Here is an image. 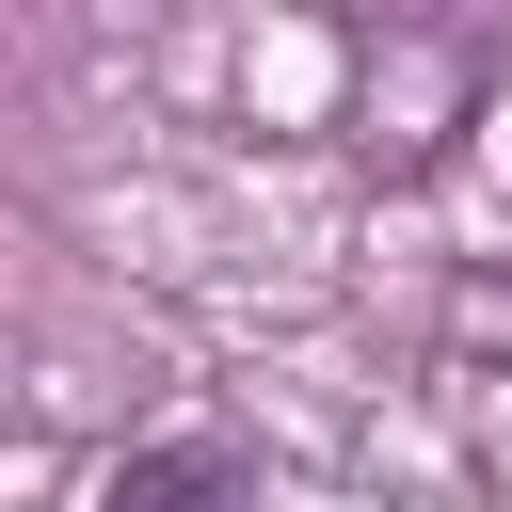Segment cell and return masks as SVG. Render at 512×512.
Listing matches in <instances>:
<instances>
[{"label":"cell","mask_w":512,"mask_h":512,"mask_svg":"<svg viewBox=\"0 0 512 512\" xmlns=\"http://www.w3.org/2000/svg\"><path fill=\"white\" fill-rule=\"evenodd\" d=\"M96 512H256V464H240L224 432H144V448L96 480Z\"/></svg>","instance_id":"cell-1"},{"label":"cell","mask_w":512,"mask_h":512,"mask_svg":"<svg viewBox=\"0 0 512 512\" xmlns=\"http://www.w3.org/2000/svg\"><path fill=\"white\" fill-rule=\"evenodd\" d=\"M448 176H464V208L512 240V48L464 80V112H448Z\"/></svg>","instance_id":"cell-2"}]
</instances>
